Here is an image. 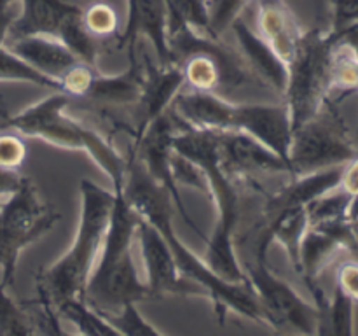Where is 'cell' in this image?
Masks as SVG:
<instances>
[{
    "label": "cell",
    "instance_id": "cell-6",
    "mask_svg": "<svg viewBox=\"0 0 358 336\" xmlns=\"http://www.w3.org/2000/svg\"><path fill=\"white\" fill-rule=\"evenodd\" d=\"M69 105L70 97L51 93L44 100L7 118L3 128L20 133L23 139H37L62 149L83 150L110 178L112 191H122L128 160L96 130L72 118Z\"/></svg>",
    "mask_w": 358,
    "mask_h": 336
},
{
    "label": "cell",
    "instance_id": "cell-46",
    "mask_svg": "<svg viewBox=\"0 0 358 336\" xmlns=\"http://www.w3.org/2000/svg\"><path fill=\"white\" fill-rule=\"evenodd\" d=\"M247 2H250V0H247Z\"/></svg>",
    "mask_w": 358,
    "mask_h": 336
},
{
    "label": "cell",
    "instance_id": "cell-13",
    "mask_svg": "<svg viewBox=\"0 0 358 336\" xmlns=\"http://www.w3.org/2000/svg\"><path fill=\"white\" fill-rule=\"evenodd\" d=\"M219 147L220 163L229 177L245 174H289L292 168L275 150L254 136L241 132H213Z\"/></svg>",
    "mask_w": 358,
    "mask_h": 336
},
{
    "label": "cell",
    "instance_id": "cell-40",
    "mask_svg": "<svg viewBox=\"0 0 358 336\" xmlns=\"http://www.w3.org/2000/svg\"><path fill=\"white\" fill-rule=\"evenodd\" d=\"M14 6H17V0H0V13L10 9Z\"/></svg>",
    "mask_w": 358,
    "mask_h": 336
},
{
    "label": "cell",
    "instance_id": "cell-23",
    "mask_svg": "<svg viewBox=\"0 0 358 336\" xmlns=\"http://www.w3.org/2000/svg\"><path fill=\"white\" fill-rule=\"evenodd\" d=\"M308 227H310V220H308L306 206H297V209L283 210L271 217L262 233L269 238L271 244L276 241L285 248L289 261L292 262L294 270L297 272L299 270V247Z\"/></svg>",
    "mask_w": 358,
    "mask_h": 336
},
{
    "label": "cell",
    "instance_id": "cell-33",
    "mask_svg": "<svg viewBox=\"0 0 358 336\" xmlns=\"http://www.w3.org/2000/svg\"><path fill=\"white\" fill-rule=\"evenodd\" d=\"M332 27L331 34L338 35L358 23V0H331Z\"/></svg>",
    "mask_w": 358,
    "mask_h": 336
},
{
    "label": "cell",
    "instance_id": "cell-44",
    "mask_svg": "<svg viewBox=\"0 0 358 336\" xmlns=\"http://www.w3.org/2000/svg\"><path fill=\"white\" fill-rule=\"evenodd\" d=\"M357 144H358V133H357Z\"/></svg>",
    "mask_w": 358,
    "mask_h": 336
},
{
    "label": "cell",
    "instance_id": "cell-9",
    "mask_svg": "<svg viewBox=\"0 0 358 336\" xmlns=\"http://www.w3.org/2000/svg\"><path fill=\"white\" fill-rule=\"evenodd\" d=\"M268 241L257 238L255 254L241 262L245 276L257 296L269 328L285 335L315 336L318 312L289 282L276 275L268 262Z\"/></svg>",
    "mask_w": 358,
    "mask_h": 336
},
{
    "label": "cell",
    "instance_id": "cell-17",
    "mask_svg": "<svg viewBox=\"0 0 358 336\" xmlns=\"http://www.w3.org/2000/svg\"><path fill=\"white\" fill-rule=\"evenodd\" d=\"M240 44V55L255 77L264 86H271L278 93H285L289 70L285 62L276 55L275 49L261 37L255 30L247 27L243 20H236L231 27Z\"/></svg>",
    "mask_w": 358,
    "mask_h": 336
},
{
    "label": "cell",
    "instance_id": "cell-18",
    "mask_svg": "<svg viewBox=\"0 0 358 336\" xmlns=\"http://www.w3.org/2000/svg\"><path fill=\"white\" fill-rule=\"evenodd\" d=\"M257 31L289 65L304 30L283 0H257Z\"/></svg>",
    "mask_w": 358,
    "mask_h": 336
},
{
    "label": "cell",
    "instance_id": "cell-26",
    "mask_svg": "<svg viewBox=\"0 0 358 336\" xmlns=\"http://www.w3.org/2000/svg\"><path fill=\"white\" fill-rule=\"evenodd\" d=\"M166 6L168 21H175L201 37L213 38L206 0H166Z\"/></svg>",
    "mask_w": 358,
    "mask_h": 336
},
{
    "label": "cell",
    "instance_id": "cell-1",
    "mask_svg": "<svg viewBox=\"0 0 358 336\" xmlns=\"http://www.w3.org/2000/svg\"><path fill=\"white\" fill-rule=\"evenodd\" d=\"M122 192L136 216L156 226L163 234L173 252L182 275L205 290L206 298L212 301L217 322L220 326H224L229 314L240 315L255 324L268 326L264 312L248 280L227 282L213 273L203 258H199L180 240L173 226V202L168 192L150 178L143 164L133 154L128 160V174Z\"/></svg>",
    "mask_w": 358,
    "mask_h": 336
},
{
    "label": "cell",
    "instance_id": "cell-43",
    "mask_svg": "<svg viewBox=\"0 0 358 336\" xmlns=\"http://www.w3.org/2000/svg\"><path fill=\"white\" fill-rule=\"evenodd\" d=\"M3 200H6V198H0V205H2V202H3Z\"/></svg>",
    "mask_w": 358,
    "mask_h": 336
},
{
    "label": "cell",
    "instance_id": "cell-38",
    "mask_svg": "<svg viewBox=\"0 0 358 336\" xmlns=\"http://www.w3.org/2000/svg\"><path fill=\"white\" fill-rule=\"evenodd\" d=\"M16 14H17L16 6L10 7V9H7V10H2V13H0V48H2V46L6 44L7 34H9V28H10V24H13V21H14V18H16Z\"/></svg>",
    "mask_w": 358,
    "mask_h": 336
},
{
    "label": "cell",
    "instance_id": "cell-39",
    "mask_svg": "<svg viewBox=\"0 0 358 336\" xmlns=\"http://www.w3.org/2000/svg\"><path fill=\"white\" fill-rule=\"evenodd\" d=\"M350 220H352V226H353V233H355V248H353L350 254L353 258L358 259V198H355L352 206V214H350Z\"/></svg>",
    "mask_w": 358,
    "mask_h": 336
},
{
    "label": "cell",
    "instance_id": "cell-11",
    "mask_svg": "<svg viewBox=\"0 0 358 336\" xmlns=\"http://www.w3.org/2000/svg\"><path fill=\"white\" fill-rule=\"evenodd\" d=\"M178 122H180V119L173 114L171 108L164 112L163 115H159L135 140V153H133V156L143 164V168L150 175V178L168 192V196L173 202V206L178 210V214L185 220V224L189 227H192V231L198 233L199 237L206 238L203 234V231L198 227V224L194 223V219L189 216L187 209L184 205V200L180 196V188L175 184L173 177H171L170 158L171 153H173L171 140H173L175 133L180 130L177 128Z\"/></svg>",
    "mask_w": 358,
    "mask_h": 336
},
{
    "label": "cell",
    "instance_id": "cell-24",
    "mask_svg": "<svg viewBox=\"0 0 358 336\" xmlns=\"http://www.w3.org/2000/svg\"><path fill=\"white\" fill-rule=\"evenodd\" d=\"M0 83H27L45 88L52 93H63V88L58 80L44 76L37 69L28 65L20 56L14 55L6 44L0 48Z\"/></svg>",
    "mask_w": 358,
    "mask_h": 336
},
{
    "label": "cell",
    "instance_id": "cell-19",
    "mask_svg": "<svg viewBox=\"0 0 358 336\" xmlns=\"http://www.w3.org/2000/svg\"><path fill=\"white\" fill-rule=\"evenodd\" d=\"M6 46L23 62H27L44 76L56 79L59 84L66 74L83 63L62 41L55 37L35 35V37L7 41Z\"/></svg>",
    "mask_w": 358,
    "mask_h": 336
},
{
    "label": "cell",
    "instance_id": "cell-25",
    "mask_svg": "<svg viewBox=\"0 0 358 336\" xmlns=\"http://www.w3.org/2000/svg\"><path fill=\"white\" fill-rule=\"evenodd\" d=\"M353 202H355V198L348 195L345 189H332L327 195L320 196L315 202H311L310 205H306L310 226H320V224H331L350 219Z\"/></svg>",
    "mask_w": 358,
    "mask_h": 336
},
{
    "label": "cell",
    "instance_id": "cell-29",
    "mask_svg": "<svg viewBox=\"0 0 358 336\" xmlns=\"http://www.w3.org/2000/svg\"><path fill=\"white\" fill-rule=\"evenodd\" d=\"M83 21L86 30L94 38L108 37V35L117 34V13L107 2H93L91 6H87L83 10Z\"/></svg>",
    "mask_w": 358,
    "mask_h": 336
},
{
    "label": "cell",
    "instance_id": "cell-27",
    "mask_svg": "<svg viewBox=\"0 0 358 336\" xmlns=\"http://www.w3.org/2000/svg\"><path fill=\"white\" fill-rule=\"evenodd\" d=\"M9 287L0 282V332L6 336H34L27 312L7 293Z\"/></svg>",
    "mask_w": 358,
    "mask_h": 336
},
{
    "label": "cell",
    "instance_id": "cell-34",
    "mask_svg": "<svg viewBox=\"0 0 358 336\" xmlns=\"http://www.w3.org/2000/svg\"><path fill=\"white\" fill-rule=\"evenodd\" d=\"M336 287L346 294L350 300L358 303V259L350 258L339 262L336 270Z\"/></svg>",
    "mask_w": 358,
    "mask_h": 336
},
{
    "label": "cell",
    "instance_id": "cell-20",
    "mask_svg": "<svg viewBox=\"0 0 358 336\" xmlns=\"http://www.w3.org/2000/svg\"><path fill=\"white\" fill-rule=\"evenodd\" d=\"M343 167H334L327 168V170H318L311 172V174L290 177L292 178L290 184H287L282 191L276 192L271 198V202H269V219L287 209H297V206L310 205L311 202H315L320 196L327 195L332 189L339 188V184H341Z\"/></svg>",
    "mask_w": 358,
    "mask_h": 336
},
{
    "label": "cell",
    "instance_id": "cell-16",
    "mask_svg": "<svg viewBox=\"0 0 358 336\" xmlns=\"http://www.w3.org/2000/svg\"><path fill=\"white\" fill-rule=\"evenodd\" d=\"M184 88V76L177 65H156L150 62L149 56L143 55V90L138 102L140 115L136 119L135 140L145 132L150 122L170 111L171 104Z\"/></svg>",
    "mask_w": 358,
    "mask_h": 336
},
{
    "label": "cell",
    "instance_id": "cell-5",
    "mask_svg": "<svg viewBox=\"0 0 358 336\" xmlns=\"http://www.w3.org/2000/svg\"><path fill=\"white\" fill-rule=\"evenodd\" d=\"M170 108L191 128L247 133L289 163L294 132L285 104H236L215 93L182 90Z\"/></svg>",
    "mask_w": 358,
    "mask_h": 336
},
{
    "label": "cell",
    "instance_id": "cell-7",
    "mask_svg": "<svg viewBox=\"0 0 358 336\" xmlns=\"http://www.w3.org/2000/svg\"><path fill=\"white\" fill-rule=\"evenodd\" d=\"M334 37L329 31H304L292 59L287 65L289 79L285 102L292 132L322 111L331 91V63Z\"/></svg>",
    "mask_w": 358,
    "mask_h": 336
},
{
    "label": "cell",
    "instance_id": "cell-42",
    "mask_svg": "<svg viewBox=\"0 0 358 336\" xmlns=\"http://www.w3.org/2000/svg\"><path fill=\"white\" fill-rule=\"evenodd\" d=\"M283 336H299V335H283Z\"/></svg>",
    "mask_w": 358,
    "mask_h": 336
},
{
    "label": "cell",
    "instance_id": "cell-32",
    "mask_svg": "<svg viewBox=\"0 0 358 336\" xmlns=\"http://www.w3.org/2000/svg\"><path fill=\"white\" fill-rule=\"evenodd\" d=\"M27 160V144L20 133L13 130L0 132V168L20 172Z\"/></svg>",
    "mask_w": 358,
    "mask_h": 336
},
{
    "label": "cell",
    "instance_id": "cell-4",
    "mask_svg": "<svg viewBox=\"0 0 358 336\" xmlns=\"http://www.w3.org/2000/svg\"><path fill=\"white\" fill-rule=\"evenodd\" d=\"M138 220L124 192L114 191L107 234L83 294V300L100 314H117L126 304L154 300L147 284L138 276L133 259Z\"/></svg>",
    "mask_w": 358,
    "mask_h": 336
},
{
    "label": "cell",
    "instance_id": "cell-8",
    "mask_svg": "<svg viewBox=\"0 0 358 336\" xmlns=\"http://www.w3.org/2000/svg\"><path fill=\"white\" fill-rule=\"evenodd\" d=\"M59 214L37 192L34 182L23 177L20 188L0 205V282L14 284L21 252L56 226Z\"/></svg>",
    "mask_w": 358,
    "mask_h": 336
},
{
    "label": "cell",
    "instance_id": "cell-36",
    "mask_svg": "<svg viewBox=\"0 0 358 336\" xmlns=\"http://www.w3.org/2000/svg\"><path fill=\"white\" fill-rule=\"evenodd\" d=\"M23 175L20 172H10L0 168V198H7L20 188Z\"/></svg>",
    "mask_w": 358,
    "mask_h": 336
},
{
    "label": "cell",
    "instance_id": "cell-2",
    "mask_svg": "<svg viewBox=\"0 0 358 336\" xmlns=\"http://www.w3.org/2000/svg\"><path fill=\"white\" fill-rule=\"evenodd\" d=\"M171 147L177 154L198 164L208 182V195L215 205V224L210 237H206V248L203 261L213 273L227 282H245L243 266L236 254V231L240 220V198L234 189L233 177L220 163L215 133L182 126L171 140Z\"/></svg>",
    "mask_w": 358,
    "mask_h": 336
},
{
    "label": "cell",
    "instance_id": "cell-22",
    "mask_svg": "<svg viewBox=\"0 0 358 336\" xmlns=\"http://www.w3.org/2000/svg\"><path fill=\"white\" fill-rule=\"evenodd\" d=\"M318 312L315 336H355V301L334 286L332 296L322 290L318 282H308Z\"/></svg>",
    "mask_w": 358,
    "mask_h": 336
},
{
    "label": "cell",
    "instance_id": "cell-15",
    "mask_svg": "<svg viewBox=\"0 0 358 336\" xmlns=\"http://www.w3.org/2000/svg\"><path fill=\"white\" fill-rule=\"evenodd\" d=\"M17 4L21 7L6 42L35 35L59 38L70 20L83 13V7L76 0H17Z\"/></svg>",
    "mask_w": 358,
    "mask_h": 336
},
{
    "label": "cell",
    "instance_id": "cell-37",
    "mask_svg": "<svg viewBox=\"0 0 358 336\" xmlns=\"http://www.w3.org/2000/svg\"><path fill=\"white\" fill-rule=\"evenodd\" d=\"M42 308H44L45 314V322H48V335L49 336H63V328L58 321V314H56L55 308L51 307L45 301H41Z\"/></svg>",
    "mask_w": 358,
    "mask_h": 336
},
{
    "label": "cell",
    "instance_id": "cell-30",
    "mask_svg": "<svg viewBox=\"0 0 358 336\" xmlns=\"http://www.w3.org/2000/svg\"><path fill=\"white\" fill-rule=\"evenodd\" d=\"M208 4L210 30L212 37L220 41L224 31L233 27L236 20H240L241 13L248 6L247 0H206Z\"/></svg>",
    "mask_w": 358,
    "mask_h": 336
},
{
    "label": "cell",
    "instance_id": "cell-28",
    "mask_svg": "<svg viewBox=\"0 0 358 336\" xmlns=\"http://www.w3.org/2000/svg\"><path fill=\"white\" fill-rule=\"evenodd\" d=\"M121 331L122 336H164L138 310V304H126L117 314H101Z\"/></svg>",
    "mask_w": 358,
    "mask_h": 336
},
{
    "label": "cell",
    "instance_id": "cell-31",
    "mask_svg": "<svg viewBox=\"0 0 358 336\" xmlns=\"http://www.w3.org/2000/svg\"><path fill=\"white\" fill-rule=\"evenodd\" d=\"M170 168L171 177H173V182L178 188L185 186V188L198 189L201 192H208V182H206L205 174H203L198 164L189 161L187 158L180 156L173 150L170 158Z\"/></svg>",
    "mask_w": 358,
    "mask_h": 336
},
{
    "label": "cell",
    "instance_id": "cell-35",
    "mask_svg": "<svg viewBox=\"0 0 358 336\" xmlns=\"http://www.w3.org/2000/svg\"><path fill=\"white\" fill-rule=\"evenodd\" d=\"M339 188L345 189L353 198H358V156L343 167L341 184H339Z\"/></svg>",
    "mask_w": 358,
    "mask_h": 336
},
{
    "label": "cell",
    "instance_id": "cell-21",
    "mask_svg": "<svg viewBox=\"0 0 358 336\" xmlns=\"http://www.w3.org/2000/svg\"><path fill=\"white\" fill-rule=\"evenodd\" d=\"M129 66L121 74H94L86 97L90 100L103 102L110 105L138 104L143 90V66L136 58V48L128 49Z\"/></svg>",
    "mask_w": 358,
    "mask_h": 336
},
{
    "label": "cell",
    "instance_id": "cell-41",
    "mask_svg": "<svg viewBox=\"0 0 358 336\" xmlns=\"http://www.w3.org/2000/svg\"><path fill=\"white\" fill-rule=\"evenodd\" d=\"M63 336H80V335H69V332L63 331Z\"/></svg>",
    "mask_w": 358,
    "mask_h": 336
},
{
    "label": "cell",
    "instance_id": "cell-14",
    "mask_svg": "<svg viewBox=\"0 0 358 336\" xmlns=\"http://www.w3.org/2000/svg\"><path fill=\"white\" fill-rule=\"evenodd\" d=\"M168 6L166 0H128V20L124 31L115 37L117 48H138L142 37L149 38L157 63L161 66L175 65L168 46Z\"/></svg>",
    "mask_w": 358,
    "mask_h": 336
},
{
    "label": "cell",
    "instance_id": "cell-12",
    "mask_svg": "<svg viewBox=\"0 0 358 336\" xmlns=\"http://www.w3.org/2000/svg\"><path fill=\"white\" fill-rule=\"evenodd\" d=\"M136 240L145 265L147 287L154 298L161 296H199L206 298L198 284L185 279L178 270L170 245L156 226L140 217L136 226Z\"/></svg>",
    "mask_w": 358,
    "mask_h": 336
},
{
    "label": "cell",
    "instance_id": "cell-45",
    "mask_svg": "<svg viewBox=\"0 0 358 336\" xmlns=\"http://www.w3.org/2000/svg\"><path fill=\"white\" fill-rule=\"evenodd\" d=\"M0 336H6V335H2V332H0Z\"/></svg>",
    "mask_w": 358,
    "mask_h": 336
},
{
    "label": "cell",
    "instance_id": "cell-3",
    "mask_svg": "<svg viewBox=\"0 0 358 336\" xmlns=\"http://www.w3.org/2000/svg\"><path fill=\"white\" fill-rule=\"evenodd\" d=\"M79 191L80 214L72 244L37 280L38 300L45 301L52 308L66 300H83L87 280L100 255L114 206V191L94 184L90 178L80 181Z\"/></svg>",
    "mask_w": 358,
    "mask_h": 336
},
{
    "label": "cell",
    "instance_id": "cell-10",
    "mask_svg": "<svg viewBox=\"0 0 358 336\" xmlns=\"http://www.w3.org/2000/svg\"><path fill=\"white\" fill-rule=\"evenodd\" d=\"M357 156V144L350 139L348 128L338 112V105L329 102H325L315 118L292 133L289 149L292 177L343 167Z\"/></svg>",
    "mask_w": 358,
    "mask_h": 336
}]
</instances>
